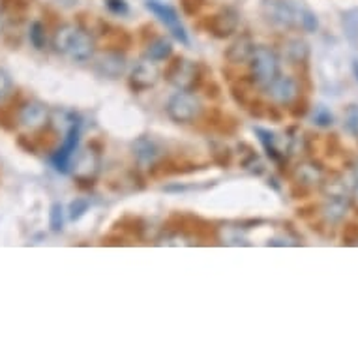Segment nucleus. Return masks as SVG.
I'll list each match as a JSON object with an SVG mask.
<instances>
[{"label": "nucleus", "mask_w": 358, "mask_h": 358, "mask_svg": "<svg viewBox=\"0 0 358 358\" xmlns=\"http://www.w3.org/2000/svg\"><path fill=\"white\" fill-rule=\"evenodd\" d=\"M343 124H345V129L351 134L352 137L358 139V106H349L343 113Z\"/></svg>", "instance_id": "21"}, {"label": "nucleus", "mask_w": 358, "mask_h": 358, "mask_svg": "<svg viewBox=\"0 0 358 358\" xmlns=\"http://www.w3.org/2000/svg\"><path fill=\"white\" fill-rule=\"evenodd\" d=\"M296 27L306 30V32H315L319 27L317 17H315L311 12H308V10H299V15H296Z\"/></svg>", "instance_id": "22"}, {"label": "nucleus", "mask_w": 358, "mask_h": 358, "mask_svg": "<svg viewBox=\"0 0 358 358\" xmlns=\"http://www.w3.org/2000/svg\"><path fill=\"white\" fill-rule=\"evenodd\" d=\"M96 43L92 40V36L85 32V30L77 29L76 36L70 43V49H68V55L73 62H87L94 57Z\"/></svg>", "instance_id": "11"}, {"label": "nucleus", "mask_w": 358, "mask_h": 358, "mask_svg": "<svg viewBox=\"0 0 358 358\" xmlns=\"http://www.w3.org/2000/svg\"><path fill=\"white\" fill-rule=\"evenodd\" d=\"M167 79L175 85L178 90H188L192 92L197 83H199V64H195L194 60L176 59L167 70Z\"/></svg>", "instance_id": "3"}, {"label": "nucleus", "mask_w": 358, "mask_h": 358, "mask_svg": "<svg viewBox=\"0 0 358 358\" xmlns=\"http://www.w3.org/2000/svg\"><path fill=\"white\" fill-rule=\"evenodd\" d=\"M13 90V81L8 71L0 68V100H6L8 96L12 94Z\"/></svg>", "instance_id": "24"}, {"label": "nucleus", "mask_w": 358, "mask_h": 358, "mask_svg": "<svg viewBox=\"0 0 358 358\" xmlns=\"http://www.w3.org/2000/svg\"><path fill=\"white\" fill-rule=\"evenodd\" d=\"M19 122L29 129H41L49 122V107L38 100L24 103L19 111Z\"/></svg>", "instance_id": "8"}, {"label": "nucleus", "mask_w": 358, "mask_h": 358, "mask_svg": "<svg viewBox=\"0 0 358 358\" xmlns=\"http://www.w3.org/2000/svg\"><path fill=\"white\" fill-rule=\"evenodd\" d=\"M76 32H77V27H73V24H62V27H59V30H57L53 36L55 51L60 55L68 53V49H70V43L71 40H73Z\"/></svg>", "instance_id": "16"}, {"label": "nucleus", "mask_w": 358, "mask_h": 358, "mask_svg": "<svg viewBox=\"0 0 358 358\" xmlns=\"http://www.w3.org/2000/svg\"><path fill=\"white\" fill-rule=\"evenodd\" d=\"M343 242L345 244H357L358 242V225L351 223L343 229Z\"/></svg>", "instance_id": "26"}, {"label": "nucleus", "mask_w": 358, "mask_h": 358, "mask_svg": "<svg viewBox=\"0 0 358 358\" xmlns=\"http://www.w3.org/2000/svg\"><path fill=\"white\" fill-rule=\"evenodd\" d=\"M268 96L280 106H291L299 98V83L289 76H278L274 81L266 87Z\"/></svg>", "instance_id": "7"}, {"label": "nucleus", "mask_w": 358, "mask_h": 358, "mask_svg": "<svg viewBox=\"0 0 358 358\" xmlns=\"http://www.w3.org/2000/svg\"><path fill=\"white\" fill-rule=\"evenodd\" d=\"M96 70L98 73L103 77H109V79H117L124 73L126 70V59H124L120 53H115V51H109L98 60L96 64Z\"/></svg>", "instance_id": "12"}, {"label": "nucleus", "mask_w": 358, "mask_h": 358, "mask_svg": "<svg viewBox=\"0 0 358 358\" xmlns=\"http://www.w3.org/2000/svg\"><path fill=\"white\" fill-rule=\"evenodd\" d=\"M107 6L111 8L115 13L126 12V2H124V0H109V2H107Z\"/></svg>", "instance_id": "27"}, {"label": "nucleus", "mask_w": 358, "mask_h": 358, "mask_svg": "<svg viewBox=\"0 0 358 358\" xmlns=\"http://www.w3.org/2000/svg\"><path fill=\"white\" fill-rule=\"evenodd\" d=\"M313 122L317 124V126H323V128H327V126H332V122H334V117H332V113L327 109V107H317L315 109V113H313Z\"/></svg>", "instance_id": "23"}, {"label": "nucleus", "mask_w": 358, "mask_h": 358, "mask_svg": "<svg viewBox=\"0 0 358 358\" xmlns=\"http://www.w3.org/2000/svg\"><path fill=\"white\" fill-rule=\"evenodd\" d=\"M29 38H30V43H32V48L38 49V51L45 49V45H48V34H45V27H43L40 21H34V23L30 24Z\"/></svg>", "instance_id": "18"}, {"label": "nucleus", "mask_w": 358, "mask_h": 358, "mask_svg": "<svg viewBox=\"0 0 358 358\" xmlns=\"http://www.w3.org/2000/svg\"><path fill=\"white\" fill-rule=\"evenodd\" d=\"M88 210V201L81 199V197H77L76 201H71L70 205V217L71 220H79V217Z\"/></svg>", "instance_id": "25"}, {"label": "nucleus", "mask_w": 358, "mask_h": 358, "mask_svg": "<svg viewBox=\"0 0 358 358\" xmlns=\"http://www.w3.org/2000/svg\"><path fill=\"white\" fill-rule=\"evenodd\" d=\"M308 43L302 40H293L287 43V57L293 64H299V62H304L308 59Z\"/></svg>", "instance_id": "19"}, {"label": "nucleus", "mask_w": 358, "mask_h": 358, "mask_svg": "<svg viewBox=\"0 0 358 358\" xmlns=\"http://www.w3.org/2000/svg\"><path fill=\"white\" fill-rule=\"evenodd\" d=\"M255 41L250 36H241L235 43H231V48L225 53V59L229 60L231 64H242V62H250L253 51H255Z\"/></svg>", "instance_id": "13"}, {"label": "nucleus", "mask_w": 358, "mask_h": 358, "mask_svg": "<svg viewBox=\"0 0 358 358\" xmlns=\"http://www.w3.org/2000/svg\"><path fill=\"white\" fill-rule=\"evenodd\" d=\"M49 227L53 233H60L64 227V210L60 203H53L51 210H49Z\"/></svg>", "instance_id": "20"}, {"label": "nucleus", "mask_w": 358, "mask_h": 358, "mask_svg": "<svg viewBox=\"0 0 358 358\" xmlns=\"http://www.w3.org/2000/svg\"><path fill=\"white\" fill-rule=\"evenodd\" d=\"M70 167H71V175H73V178H76L77 182H81V184L94 182L96 176H98V173H100L101 159L94 150L87 148V150H81L77 156H73Z\"/></svg>", "instance_id": "4"}, {"label": "nucleus", "mask_w": 358, "mask_h": 358, "mask_svg": "<svg viewBox=\"0 0 358 358\" xmlns=\"http://www.w3.org/2000/svg\"><path fill=\"white\" fill-rule=\"evenodd\" d=\"M159 154L158 145L148 139V137H139L136 143H134V156L137 158V162L143 165H152L156 162Z\"/></svg>", "instance_id": "14"}, {"label": "nucleus", "mask_w": 358, "mask_h": 358, "mask_svg": "<svg viewBox=\"0 0 358 358\" xmlns=\"http://www.w3.org/2000/svg\"><path fill=\"white\" fill-rule=\"evenodd\" d=\"M173 53V45H171L169 40L165 38H156L154 41H150L147 48V60H152V62H159V60H167Z\"/></svg>", "instance_id": "15"}, {"label": "nucleus", "mask_w": 358, "mask_h": 358, "mask_svg": "<svg viewBox=\"0 0 358 358\" xmlns=\"http://www.w3.org/2000/svg\"><path fill=\"white\" fill-rule=\"evenodd\" d=\"M296 178L300 184H308V186H315L323 180V171L319 169L317 165L313 164H302L296 169Z\"/></svg>", "instance_id": "17"}, {"label": "nucleus", "mask_w": 358, "mask_h": 358, "mask_svg": "<svg viewBox=\"0 0 358 358\" xmlns=\"http://www.w3.org/2000/svg\"><path fill=\"white\" fill-rule=\"evenodd\" d=\"M250 64L253 79L261 88H266L280 76V59L271 48H255Z\"/></svg>", "instance_id": "1"}, {"label": "nucleus", "mask_w": 358, "mask_h": 358, "mask_svg": "<svg viewBox=\"0 0 358 358\" xmlns=\"http://www.w3.org/2000/svg\"><path fill=\"white\" fill-rule=\"evenodd\" d=\"M0 30H2V19H0Z\"/></svg>", "instance_id": "30"}, {"label": "nucleus", "mask_w": 358, "mask_h": 358, "mask_svg": "<svg viewBox=\"0 0 358 358\" xmlns=\"http://www.w3.org/2000/svg\"><path fill=\"white\" fill-rule=\"evenodd\" d=\"M352 68H355V76H357V79H358V62H355V66H352Z\"/></svg>", "instance_id": "29"}, {"label": "nucleus", "mask_w": 358, "mask_h": 358, "mask_svg": "<svg viewBox=\"0 0 358 358\" xmlns=\"http://www.w3.org/2000/svg\"><path fill=\"white\" fill-rule=\"evenodd\" d=\"M264 15L280 29H293L296 27L299 8H294L289 0H271L264 4Z\"/></svg>", "instance_id": "5"}, {"label": "nucleus", "mask_w": 358, "mask_h": 358, "mask_svg": "<svg viewBox=\"0 0 358 358\" xmlns=\"http://www.w3.org/2000/svg\"><path fill=\"white\" fill-rule=\"evenodd\" d=\"M352 195H355L352 199H355V201H357V203H358V180H357V184H355V189H352Z\"/></svg>", "instance_id": "28"}, {"label": "nucleus", "mask_w": 358, "mask_h": 358, "mask_svg": "<svg viewBox=\"0 0 358 358\" xmlns=\"http://www.w3.org/2000/svg\"><path fill=\"white\" fill-rule=\"evenodd\" d=\"M147 8L150 12L156 15V17L162 21V23L169 29V32L175 36L176 40L182 41V43H188V34H186V29L180 23V17H178V13L173 10L167 4H158V2H148Z\"/></svg>", "instance_id": "6"}, {"label": "nucleus", "mask_w": 358, "mask_h": 358, "mask_svg": "<svg viewBox=\"0 0 358 358\" xmlns=\"http://www.w3.org/2000/svg\"><path fill=\"white\" fill-rule=\"evenodd\" d=\"M159 79L158 66L154 64L152 60H145L141 64H137L131 73H129V85L134 90H148L152 88Z\"/></svg>", "instance_id": "10"}, {"label": "nucleus", "mask_w": 358, "mask_h": 358, "mask_svg": "<svg viewBox=\"0 0 358 358\" xmlns=\"http://www.w3.org/2000/svg\"><path fill=\"white\" fill-rule=\"evenodd\" d=\"M167 117L176 124H189L201 117L203 106L194 94H189L188 90H180L169 98L167 101Z\"/></svg>", "instance_id": "2"}, {"label": "nucleus", "mask_w": 358, "mask_h": 358, "mask_svg": "<svg viewBox=\"0 0 358 358\" xmlns=\"http://www.w3.org/2000/svg\"><path fill=\"white\" fill-rule=\"evenodd\" d=\"M238 23H241L238 13L233 8H225L222 12H217L216 15H212L210 21H208V30L216 38H229L233 32H236Z\"/></svg>", "instance_id": "9"}]
</instances>
